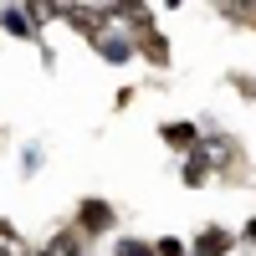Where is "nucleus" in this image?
Masks as SVG:
<instances>
[{
  "label": "nucleus",
  "instance_id": "nucleus-1",
  "mask_svg": "<svg viewBox=\"0 0 256 256\" xmlns=\"http://www.w3.org/2000/svg\"><path fill=\"white\" fill-rule=\"evenodd\" d=\"M113 226H118V210L108 205V200H98V195H88L77 205V216H72V230L82 241H102V236H113Z\"/></svg>",
  "mask_w": 256,
  "mask_h": 256
},
{
  "label": "nucleus",
  "instance_id": "nucleus-2",
  "mask_svg": "<svg viewBox=\"0 0 256 256\" xmlns=\"http://www.w3.org/2000/svg\"><path fill=\"white\" fill-rule=\"evenodd\" d=\"M62 20H67L82 41H98L102 31L113 26V20H108V6H62Z\"/></svg>",
  "mask_w": 256,
  "mask_h": 256
},
{
  "label": "nucleus",
  "instance_id": "nucleus-3",
  "mask_svg": "<svg viewBox=\"0 0 256 256\" xmlns=\"http://www.w3.org/2000/svg\"><path fill=\"white\" fill-rule=\"evenodd\" d=\"M236 246H241L236 230H226V226H200L195 241H190V256H230Z\"/></svg>",
  "mask_w": 256,
  "mask_h": 256
},
{
  "label": "nucleus",
  "instance_id": "nucleus-4",
  "mask_svg": "<svg viewBox=\"0 0 256 256\" xmlns=\"http://www.w3.org/2000/svg\"><path fill=\"white\" fill-rule=\"evenodd\" d=\"M134 56H144L148 67H169V36H164L159 26L134 31Z\"/></svg>",
  "mask_w": 256,
  "mask_h": 256
},
{
  "label": "nucleus",
  "instance_id": "nucleus-5",
  "mask_svg": "<svg viewBox=\"0 0 256 256\" xmlns=\"http://www.w3.org/2000/svg\"><path fill=\"white\" fill-rule=\"evenodd\" d=\"M92 52H98L102 62H113V67H123V62H134V36L118 31V26H108V31L92 41Z\"/></svg>",
  "mask_w": 256,
  "mask_h": 256
},
{
  "label": "nucleus",
  "instance_id": "nucleus-6",
  "mask_svg": "<svg viewBox=\"0 0 256 256\" xmlns=\"http://www.w3.org/2000/svg\"><path fill=\"white\" fill-rule=\"evenodd\" d=\"M200 128L205 123H190V118H174V123H159V144L174 148V154H190L200 144Z\"/></svg>",
  "mask_w": 256,
  "mask_h": 256
},
{
  "label": "nucleus",
  "instance_id": "nucleus-7",
  "mask_svg": "<svg viewBox=\"0 0 256 256\" xmlns=\"http://www.w3.org/2000/svg\"><path fill=\"white\" fill-rule=\"evenodd\" d=\"M36 256H88V241H82L72 226H62V230H56V236H52L46 246H41Z\"/></svg>",
  "mask_w": 256,
  "mask_h": 256
},
{
  "label": "nucleus",
  "instance_id": "nucleus-8",
  "mask_svg": "<svg viewBox=\"0 0 256 256\" xmlns=\"http://www.w3.org/2000/svg\"><path fill=\"white\" fill-rule=\"evenodd\" d=\"M210 180H216V174H210V164L190 148V154H184V169H180V184H184V190H205Z\"/></svg>",
  "mask_w": 256,
  "mask_h": 256
},
{
  "label": "nucleus",
  "instance_id": "nucleus-9",
  "mask_svg": "<svg viewBox=\"0 0 256 256\" xmlns=\"http://www.w3.org/2000/svg\"><path fill=\"white\" fill-rule=\"evenodd\" d=\"M0 26H6L16 41H36V31H31V20H26V10H16V6H6L0 10Z\"/></svg>",
  "mask_w": 256,
  "mask_h": 256
},
{
  "label": "nucleus",
  "instance_id": "nucleus-10",
  "mask_svg": "<svg viewBox=\"0 0 256 256\" xmlns=\"http://www.w3.org/2000/svg\"><path fill=\"white\" fill-rule=\"evenodd\" d=\"M113 256H154V241H138V236H118Z\"/></svg>",
  "mask_w": 256,
  "mask_h": 256
},
{
  "label": "nucleus",
  "instance_id": "nucleus-11",
  "mask_svg": "<svg viewBox=\"0 0 256 256\" xmlns=\"http://www.w3.org/2000/svg\"><path fill=\"white\" fill-rule=\"evenodd\" d=\"M154 256H190V241H180V236H159V241H154Z\"/></svg>",
  "mask_w": 256,
  "mask_h": 256
},
{
  "label": "nucleus",
  "instance_id": "nucleus-12",
  "mask_svg": "<svg viewBox=\"0 0 256 256\" xmlns=\"http://www.w3.org/2000/svg\"><path fill=\"white\" fill-rule=\"evenodd\" d=\"M230 82H236V92H241L246 102H256V77H251V72H236Z\"/></svg>",
  "mask_w": 256,
  "mask_h": 256
},
{
  "label": "nucleus",
  "instance_id": "nucleus-13",
  "mask_svg": "<svg viewBox=\"0 0 256 256\" xmlns=\"http://www.w3.org/2000/svg\"><path fill=\"white\" fill-rule=\"evenodd\" d=\"M41 159H46V154H41V148L31 144L26 154H20V174H36V169H41Z\"/></svg>",
  "mask_w": 256,
  "mask_h": 256
},
{
  "label": "nucleus",
  "instance_id": "nucleus-14",
  "mask_svg": "<svg viewBox=\"0 0 256 256\" xmlns=\"http://www.w3.org/2000/svg\"><path fill=\"white\" fill-rule=\"evenodd\" d=\"M236 241H246V246H256V220H246V226H241V236H236Z\"/></svg>",
  "mask_w": 256,
  "mask_h": 256
}]
</instances>
